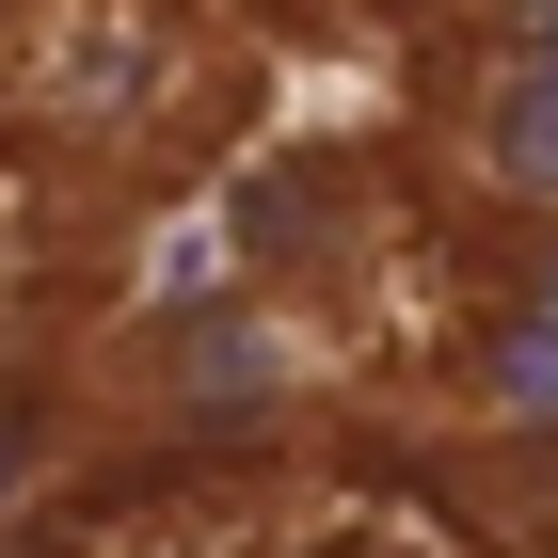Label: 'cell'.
<instances>
[{
    "instance_id": "obj_3",
    "label": "cell",
    "mask_w": 558,
    "mask_h": 558,
    "mask_svg": "<svg viewBox=\"0 0 558 558\" xmlns=\"http://www.w3.org/2000/svg\"><path fill=\"white\" fill-rule=\"evenodd\" d=\"M478 16H495V33H558V0H478Z\"/></svg>"
},
{
    "instance_id": "obj_4",
    "label": "cell",
    "mask_w": 558,
    "mask_h": 558,
    "mask_svg": "<svg viewBox=\"0 0 558 558\" xmlns=\"http://www.w3.org/2000/svg\"><path fill=\"white\" fill-rule=\"evenodd\" d=\"M384 16H447V0H384Z\"/></svg>"
},
{
    "instance_id": "obj_2",
    "label": "cell",
    "mask_w": 558,
    "mask_h": 558,
    "mask_svg": "<svg viewBox=\"0 0 558 558\" xmlns=\"http://www.w3.org/2000/svg\"><path fill=\"white\" fill-rule=\"evenodd\" d=\"M463 384H478V415H511V430H558V303H543V288H511L495 319H478Z\"/></svg>"
},
{
    "instance_id": "obj_1",
    "label": "cell",
    "mask_w": 558,
    "mask_h": 558,
    "mask_svg": "<svg viewBox=\"0 0 558 558\" xmlns=\"http://www.w3.org/2000/svg\"><path fill=\"white\" fill-rule=\"evenodd\" d=\"M463 160H478V192L558 208V33H495V81H478V112H463Z\"/></svg>"
}]
</instances>
